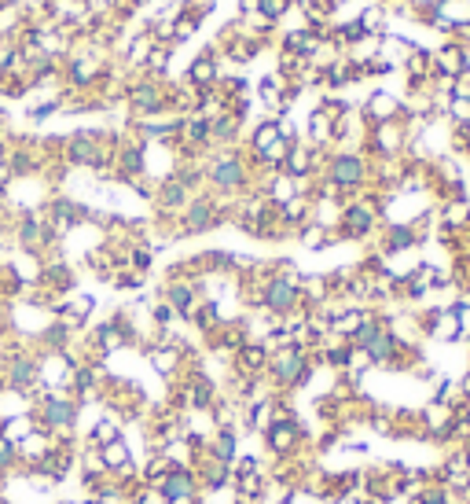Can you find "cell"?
Wrapping results in <instances>:
<instances>
[{
    "label": "cell",
    "instance_id": "9c48e42d",
    "mask_svg": "<svg viewBox=\"0 0 470 504\" xmlns=\"http://www.w3.org/2000/svg\"><path fill=\"white\" fill-rule=\"evenodd\" d=\"M261 310L268 317L298 313L301 310V273L294 269V273H284V277H265L261 280Z\"/></svg>",
    "mask_w": 470,
    "mask_h": 504
},
{
    "label": "cell",
    "instance_id": "7c38bea8",
    "mask_svg": "<svg viewBox=\"0 0 470 504\" xmlns=\"http://www.w3.org/2000/svg\"><path fill=\"white\" fill-rule=\"evenodd\" d=\"M364 361H367V368H408L412 365V358H416V350L408 346V343H404L393 328H390V324H386V328L379 332V335H375L364 350Z\"/></svg>",
    "mask_w": 470,
    "mask_h": 504
},
{
    "label": "cell",
    "instance_id": "d6986e66",
    "mask_svg": "<svg viewBox=\"0 0 470 504\" xmlns=\"http://www.w3.org/2000/svg\"><path fill=\"white\" fill-rule=\"evenodd\" d=\"M360 118H364V126H383V122H397V118L408 122V111H404V100H397L393 93L375 88V93H367V100L360 103Z\"/></svg>",
    "mask_w": 470,
    "mask_h": 504
},
{
    "label": "cell",
    "instance_id": "f546056e",
    "mask_svg": "<svg viewBox=\"0 0 470 504\" xmlns=\"http://www.w3.org/2000/svg\"><path fill=\"white\" fill-rule=\"evenodd\" d=\"M4 169H8V177H29L41 169V155L29 144H15L12 152H4Z\"/></svg>",
    "mask_w": 470,
    "mask_h": 504
},
{
    "label": "cell",
    "instance_id": "e575fe53",
    "mask_svg": "<svg viewBox=\"0 0 470 504\" xmlns=\"http://www.w3.org/2000/svg\"><path fill=\"white\" fill-rule=\"evenodd\" d=\"M173 467H177V464H173V460H169V457H166L162 450H151V453H147V464L140 467V483L154 490V486H159V483H162V479L169 475Z\"/></svg>",
    "mask_w": 470,
    "mask_h": 504
},
{
    "label": "cell",
    "instance_id": "ee69618b",
    "mask_svg": "<svg viewBox=\"0 0 470 504\" xmlns=\"http://www.w3.org/2000/svg\"><path fill=\"white\" fill-rule=\"evenodd\" d=\"M151 320L159 324V332H162V328H173V320H180V317L173 313V306H169V302H162V299H159V302L151 306Z\"/></svg>",
    "mask_w": 470,
    "mask_h": 504
},
{
    "label": "cell",
    "instance_id": "74e56055",
    "mask_svg": "<svg viewBox=\"0 0 470 504\" xmlns=\"http://www.w3.org/2000/svg\"><path fill=\"white\" fill-rule=\"evenodd\" d=\"M92 346H96L103 358H107V353H114V350H121L125 339H121V332H118V324H114V320L96 324V328H92Z\"/></svg>",
    "mask_w": 470,
    "mask_h": 504
},
{
    "label": "cell",
    "instance_id": "c3c4849f",
    "mask_svg": "<svg viewBox=\"0 0 470 504\" xmlns=\"http://www.w3.org/2000/svg\"><path fill=\"white\" fill-rule=\"evenodd\" d=\"M342 4H350V0H327V15H331V12H338Z\"/></svg>",
    "mask_w": 470,
    "mask_h": 504
},
{
    "label": "cell",
    "instance_id": "f35d334b",
    "mask_svg": "<svg viewBox=\"0 0 470 504\" xmlns=\"http://www.w3.org/2000/svg\"><path fill=\"white\" fill-rule=\"evenodd\" d=\"M294 0H254V15L265 22V26H276L279 19H284L291 12Z\"/></svg>",
    "mask_w": 470,
    "mask_h": 504
},
{
    "label": "cell",
    "instance_id": "d6a6232c",
    "mask_svg": "<svg viewBox=\"0 0 470 504\" xmlns=\"http://www.w3.org/2000/svg\"><path fill=\"white\" fill-rule=\"evenodd\" d=\"M279 52H291V55H301V59H309L312 63V55L320 52V41L309 34L305 26H298V29H287L284 34V41H279Z\"/></svg>",
    "mask_w": 470,
    "mask_h": 504
},
{
    "label": "cell",
    "instance_id": "f1b7e54d",
    "mask_svg": "<svg viewBox=\"0 0 470 504\" xmlns=\"http://www.w3.org/2000/svg\"><path fill=\"white\" fill-rule=\"evenodd\" d=\"M70 343H74V328L67 320H48L45 328H41V335H37V346H41V353H67L70 350Z\"/></svg>",
    "mask_w": 470,
    "mask_h": 504
},
{
    "label": "cell",
    "instance_id": "9a60e30c",
    "mask_svg": "<svg viewBox=\"0 0 470 504\" xmlns=\"http://www.w3.org/2000/svg\"><path fill=\"white\" fill-rule=\"evenodd\" d=\"M45 218H48V225L59 232V240H62L67 232L81 228L85 221H103L100 211H92V206H85V202H78V199H70V195H55V199L45 206Z\"/></svg>",
    "mask_w": 470,
    "mask_h": 504
},
{
    "label": "cell",
    "instance_id": "4316f807",
    "mask_svg": "<svg viewBox=\"0 0 470 504\" xmlns=\"http://www.w3.org/2000/svg\"><path fill=\"white\" fill-rule=\"evenodd\" d=\"M239 136H243V118L235 111L210 118V147H217V152H221V147H235Z\"/></svg>",
    "mask_w": 470,
    "mask_h": 504
},
{
    "label": "cell",
    "instance_id": "4dcf8cb0",
    "mask_svg": "<svg viewBox=\"0 0 470 504\" xmlns=\"http://www.w3.org/2000/svg\"><path fill=\"white\" fill-rule=\"evenodd\" d=\"M309 147H327V152H331V147H334V118L327 114V111H312L309 114V140H305Z\"/></svg>",
    "mask_w": 470,
    "mask_h": 504
},
{
    "label": "cell",
    "instance_id": "b9f144b4",
    "mask_svg": "<svg viewBox=\"0 0 470 504\" xmlns=\"http://www.w3.org/2000/svg\"><path fill=\"white\" fill-rule=\"evenodd\" d=\"M15 467H19V446H12V442L0 438V479L12 475Z\"/></svg>",
    "mask_w": 470,
    "mask_h": 504
},
{
    "label": "cell",
    "instance_id": "836d02e7",
    "mask_svg": "<svg viewBox=\"0 0 470 504\" xmlns=\"http://www.w3.org/2000/svg\"><path fill=\"white\" fill-rule=\"evenodd\" d=\"M187 320H192V328H195V332H202V335H213V332L225 324V317H221V302L202 299V302L195 306V313L187 317Z\"/></svg>",
    "mask_w": 470,
    "mask_h": 504
},
{
    "label": "cell",
    "instance_id": "5b68a950",
    "mask_svg": "<svg viewBox=\"0 0 470 504\" xmlns=\"http://www.w3.org/2000/svg\"><path fill=\"white\" fill-rule=\"evenodd\" d=\"M317 376V361H312V353L301 350V346H287V350H276L268 353V368H265V379L272 383L276 391H301L309 387V379Z\"/></svg>",
    "mask_w": 470,
    "mask_h": 504
},
{
    "label": "cell",
    "instance_id": "603a6c76",
    "mask_svg": "<svg viewBox=\"0 0 470 504\" xmlns=\"http://www.w3.org/2000/svg\"><path fill=\"white\" fill-rule=\"evenodd\" d=\"M470 74V55L466 45L459 41H445L441 48L433 52V78H445V81H459Z\"/></svg>",
    "mask_w": 470,
    "mask_h": 504
},
{
    "label": "cell",
    "instance_id": "8d00e7d4",
    "mask_svg": "<svg viewBox=\"0 0 470 504\" xmlns=\"http://www.w3.org/2000/svg\"><path fill=\"white\" fill-rule=\"evenodd\" d=\"M34 431H37V424H34V417H29V412H22V417H4V420H0V438L12 442V446H19V442H22L26 434H34Z\"/></svg>",
    "mask_w": 470,
    "mask_h": 504
},
{
    "label": "cell",
    "instance_id": "681fc988",
    "mask_svg": "<svg viewBox=\"0 0 470 504\" xmlns=\"http://www.w3.org/2000/svg\"><path fill=\"white\" fill-rule=\"evenodd\" d=\"M463 464H466V471H470V446H463Z\"/></svg>",
    "mask_w": 470,
    "mask_h": 504
},
{
    "label": "cell",
    "instance_id": "3957f363",
    "mask_svg": "<svg viewBox=\"0 0 470 504\" xmlns=\"http://www.w3.org/2000/svg\"><path fill=\"white\" fill-rule=\"evenodd\" d=\"M324 181L342 195V199H357L371 185V159L364 152H346V147H331L327 166H324Z\"/></svg>",
    "mask_w": 470,
    "mask_h": 504
},
{
    "label": "cell",
    "instance_id": "60d3db41",
    "mask_svg": "<svg viewBox=\"0 0 470 504\" xmlns=\"http://www.w3.org/2000/svg\"><path fill=\"white\" fill-rule=\"evenodd\" d=\"M298 240H301L309 251H324V247L334 240V235H331L327 228H320V225H312V221H309L305 228H298Z\"/></svg>",
    "mask_w": 470,
    "mask_h": 504
},
{
    "label": "cell",
    "instance_id": "7402d4cb",
    "mask_svg": "<svg viewBox=\"0 0 470 504\" xmlns=\"http://www.w3.org/2000/svg\"><path fill=\"white\" fill-rule=\"evenodd\" d=\"M162 302H169L173 313H177L180 320H187V317L195 313V306L202 302V280H184V277L166 280V287H162Z\"/></svg>",
    "mask_w": 470,
    "mask_h": 504
},
{
    "label": "cell",
    "instance_id": "f6af8a7d",
    "mask_svg": "<svg viewBox=\"0 0 470 504\" xmlns=\"http://www.w3.org/2000/svg\"><path fill=\"white\" fill-rule=\"evenodd\" d=\"M55 111H62V96H52V100H45L37 107H29V122H45V118H52Z\"/></svg>",
    "mask_w": 470,
    "mask_h": 504
},
{
    "label": "cell",
    "instance_id": "7dc6e473",
    "mask_svg": "<svg viewBox=\"0 0 470 504\" xmlns=\"http://www.w3.org/2000/svg\"><path fill=\"white\" fill-rule=\"evenodd\" d=\"M8 320H12V313H8V302L0 299V335H4V328H8Z\"/></svg>",
    "mask_w": 470,
    "mask_h": 504
},
{
    "label": "cell",
    "instance_id": "7a4b0ae2",
    "mask_svg": "<svg viewBox=\"0 0 470 504\" xmlns=\"http://www.w3.org/2000/svg\"><path fill=\"white\" fill-rule=\"evenodd\" d=\"M59 147H62V162H67V166L111 173L118 136H111V133H103V129H78L74 136H62Z\"/></svg>",
    "mask_w": 470,
    "mask_h": 504
},
{
    "label": "cell",
    "instance_id": "ab89813d",
    "mask_svg": "<svg viewBox=\"0 0 470 504\" xmlns=\"http://www.w3.org/2000/svg\"><path fill=\"white\" fill-rule=\"evenodd\" d=\"M169 59H173V45H154L151 55H147V63H144V74L147 78H166Z\"/></svg>",
    "mask_w": 470,
    "mask_h": 504
},
{
    "label": "cell",
    "instance_id": "ba28073f",
    "mask_svg": "<svg viewBox=\"0 0 470 504\" xmlns=\"http://www.w3.org/2000/svg\"><path fill=\"white\" fill-rule=\"evenodd\" d=\"M225 221H228L225 199H217L210 192H195L192 202L177 214V235H206L217 225H225Z\"/></svg>",
    "mask_w": 470,
    "mask_h": 504
},
{
    "label": "cell",
    "instance_id": "44dd1931",
    "mask_svg": "<svg viewBox=\"0 0 470 504\" xmlns=\"http://www.w3.org/2000/svg\"><path fill=\"white\" fill-rule=\"evenodd\" d=\"M192 188L187 185H180L177 177L169 173V177H162L159 185H154V195H151V202H154V211H159L162 218H169V221H177V214L184 211L187 202H192Z\"/></svg>",
    "mask_w": 470,
    "mask_h": 504
},
{
    "label": "cell",
    "instance_id": "7bdbcfd3",
    "mask_svg": "<svg viewBox=\"0 0 470 504\" xmlns=\"http://www.w3.org/2000/svg\"><path fill=\"white\" fill-rule=\"evenodd\" d=\"M125 261H129V269H133V273H140V277H144V273L151 269V261H154V258H151V251H147V247H129Z\"/></svg>",
    "mask_w": 470,
    "mask_h": 504
},
{
    "label": "cell",
    "instance_id": "8fae6325",
    "mask_svg": "<svg viewBox=\"0 0 470 504\" xmlns=\"http://www.w3.org/2000/svg\"><path fill=\"white\" fill-rule=\"evenodd\" d=\"M103 78H107V59L96 48L62 55V81H67L74 93H88V88L103 85Z\"/></svg>",
    "mask_w": 470,
    "mask_h": 504
},
{
    "label": "cell",
    "instance_id": "8992f818",
    "mask_svg": "<svg viewBox=\"0 0 470 504\" xmlns=\"http://www.w3.org/2000/svg\"><path fill=\"white\" fill-rule=\"evenodd\" d=\"M34 424L37 431H48L55 442L59 438H70L78 431V417H81V401H74L70 394H41L34 401Z\"/></svg>",
    "mask_w": 470,
    "mask_h": 504
},
{
    "label": "cell",
    "instance_id": "cb8c5ba5",
    "mask_svg": "<svg viewBox=\"0 0 470 504\" xmlns=\"http://www.w3.org/2000/svg\"><path fill=\"white\" fill-rule=\"evenodd\" d=\"M144 358H147V365L159 372L162 379H177V376L184 372L187 353H184L180 346H173V343H159V339H154V343L144 350Z\"/></svg>",
    "mask_w": 470,
    "mask_h": 504
},
{
    "label": "cell",
    "instance_id": "6da1fadb",
    "mask_svg": "<svg viewBox=\"0 0 470 504\" xmlns=\"http://www.w3.org/2000/svg\"><path fill=\"white\" fill-rule=\"evenodd\" d=\"M202 166H206V192L217 195V199H235V195L250 192V185H254L250 159L239 155L235 147H221V152H213Z\"/></svg>",
    "mask_w": 470,
    "mask_h": 504
},
{
    "label": "cell",
    "instance_id": "52a82bcc",
    "mask_svg": "<svg viewBox=\"0 0 470 504\" xmlns=\"http://www.w3.org/2000/svg\"><path fill=\"white\" fill-rule=\"evenodd\" d=\"M125 107L136 122L144 118H162V114H173V103H169V85L166 78H136L125 85Z\"/></svg>",
    "mask_w": 470,
    "mask_h": 504
},
{
    "label": "cell",
    "instance_id": "e0dca14e",
    "mask_svg": "<svg viewBox=\"0 0 470 504\" xmlns=\"http://www.w3.org/2000/svg\"><path fill=\"white\" fill-rule=\"evenodd\" d=\"M261 438H265V446H268L272 457H291V453L301 446L305 431H301V424H298L294 412H279V417L272 420V427H268Z\"/></svg>",
    "mask_w": 470,
    "mask_h": 504
},
{
    "label": "cell",
    "instance_id": "277c9868",
    "mask_svg": "<svg viewBox=\"0 0 470 504\" xmlns=\"http://www.w3.org/2000/svg\"><path fill=\"white\" fill-rule=\"evenodd\" d=\"M383 211H386V199L379 192L350 199L346 206H342V214H338L334 235L338 240H350V244L371 240V235L379 232V225H383Z\"/></svg>",
    "mask_w": 470,
    "mask_h": 504
},
{
    "label": "cell",
    "instance_id": "1f68e13d",
    "mask_svg": "<svg viewBox=\"0 0 470 504\" xmlns=\"http://www.w3.org/2000/svg\"><path fill=\"white\" fill-rule=\"evenodd\" d=\"M100 460H103L107 475H121V471L133 467V446L125 438H118V442H111V446L100 450Z\"/></svg>",
    "mask_w": 470,
    "mask_h": 504
},
{
    "label": "cell",
    "instance_id": "484cf974",
    "mask_svg": "<svg viewBox=\"0 0 470 504\" xmlns=\"http://www.w3.org/2000/svg\"><path fill=\"white\" fill-rule=\"evenodd\" d=\"M232 358H235V376L239 379H261L265 368H268V350L258 339H250L239 353H232Z\"/></svg>",
    "mask_w": 470,
    "mask_h": 504
},
{
    "label": "cell",
    "instance_id": "f907efd6",
    "mask_svg": "<svg viewBox=\"0 0 470 504\" xmlns=\"http://www.w3.org/2000/svg\"><path fill=\"white\" fill-rule=\"evenodd\" d=\"M0 504H8V500H0Z\"/></svg>",
    "mask_w": 470,
    "mask_h": 504
},
{
    "label": "cell",
    "instance_id": "5bb4252c",
    "mask_svg": "<svg viewBox=\"0 0 470 504\" xmlns=\"http://www.w3.org/2000/svg\"><path fill=\"white\" fill-rule=\"evenodd\" d=\"M15 244L22 254H34V258H45V251H52L59 244V232L48 225L45 211H26L19 221H15Z\"/></svg>",
    "mask_w": 470,
    "mask_h": 504
},
{
    "label": "cell",
    "instance_id": "30bf717a",
    "mask_svg": "<svg viewBox=\"0 0 470 504\" xmlns=\"http://www.w3.org/2000/svg\"><path fill=\"white\" fill-rule=\"evenodd\" d=\"M0 376H4V387L19 391L34 401L37 394V353L26 350V346H12L0 353Z\"/></svg>",
    "mask_w": 470,
    "mask_h": 504
},
{
    "label": "cell",
    "instance_id": "d4e9b609",
    "mask_svg": "<svg viewBox=\"0 0 470 504\" xmlns=\"http://www.w3.org/2000/svg\"><path fill=\"white\" fill-rule=\"evenodd\" d=\"M423 240L419 232L412 228V221H386L383 225V240H379V254L383 258H393V254H404V251H416Z\"/></svg>",
    "mask_w": 470,
    "mask_h": 504
},
{
    "label": "cell",
    "instance_id": "d590c367",
    "mask_svg": "<svg viewBox=\"0 0 470 504\" xmlns=\"http://www.w3.org/2000/svg\"><path fill=\"white\" fill-rule=\"evenodd\" d=\"M118 438H125L121 434V420L100 417L96 424H92V431H88V446L92 450H103V446H111V442H118Z\"/></svg>",
    "mask_w": 470,
    "mask_h": 504
},
{
    "label": "cell",
    "instance_id": "83f0119b",
    "mask_svg": "<svg viewBox=\"0 0 470 504\" xmlns=\"http://www.w3.org/2000/svg\"><path fill=\"white\" fill-rule=\"evenodd\" d=\"M206 457H213L217 464H235L239 460V434L228 431V427H217L210 438H206Z\"/></svg>",
    "mask_w": 470,
    "mask_h": 504
},
{
    "label": "cell",
    "instance_id": "bcb514c9",
    "mask_svg": "<svg viewBox=\"0 0 470 504\" xmlns=\"http://www.w3.org/2000/svg\"><path fill=\"white\" fill-rule=\"evenodd\" d=\"M309 15H327V0H298Z\"/></svg>",
    "mask_w": 470,
    "mask_h": 504
},
{
    "label": "cell",
    "instance_id": "2e32d148",
    "mask_svg": "<svg viewBox=\"0 0 470 504\" xmlns=\"http://www.w3.org/2000/svg\"><path fill=\"white\" fill-rule=\"evenodd\" d=\"M144 173H147V144L140 136L136 140H118L111 177H118V181H125V185H136V181H144Z\"/></svg>",
    "mask_w": 470,
    "mask_h": 504
},
{
    "label": "cell",
    "instance_id": "ac0fdd59",
    "mask_svg": "<svg viewBox=\"0 0 470 504\" xmlns=\"http://www.w3.org/2000/svg\"><path fill=\"white\" fill-rule=\"evenodd\" d=\"M154 497L162 504H173V500H195L202 497V483L195 475V467H173L169 475L154 486Z\"/></svg>",
    "mask_w": 470,
    "mask_h": 504
},
{
    "label": "cell",
    "instance_id": "4fadbf2b",
    "mask_svg": "<svg viewBox=\"0 0 470 504\" xmlns=\"http://www.w3.org/2000/svg\"><path fill=\"white\" fill-rule=\"evenodd\" d=\"M412 144V129L404 118L397 122H383V126H367V136H364V147H367V159H404Z\"/></svg>",
    "mask_w": 470,
    "mask_h": 504
},
{
    "label": "cell",
    "instance_id": "ffe728a7",
    "mask_svg": "<svg viewBox=\"0 0 470 504\" xmlns=\"http://www.w3.org/2000/svg\"><path fill=\"white\" fill-rule=\"evenodd\" d=\"M221 55H217V45L202 48L192 63H187V74H184V85L195 88V93H202V88H217L221 85Z\"/></svg>",
    "mask_w": 470,
    "mask_h": 504
}]
</instances>
